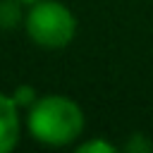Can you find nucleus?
Returning a JSON list of instances; mask_svg holds the SVG:
<instances>
[{"mask_svg":"<svg viewBox=\"0 0 153 153\" xmlns=\"http://www.w3.org/2000/svg\"><path fill=\"white\" fill-rule=\"evenodd\" d=\"M24 129L41 146H76L86 131V112L65 93H43L24 112Z\"/></svg>","mask_w":153,"mask_h":153,"instance_id":"f257e3e1","label":"nucleus"},{"mask_svg":"<svg viewBox=\"0 0 153 153\" xmlns=\"http://www.w3.org/2000/svg\"><path fill=\"white\" fill-rule=\"evenodd\" d=\"M24 31L43 50H62L76 36V17L60 0H38L26 5Z\"/></svg>","mask_w":153,"mask_h":153,"instance_id":"f03ea898","label":"nucleus"},{"mask_svg":"<svg viewBox=\"0 0 153 153\" xmlns=\"http://www.w3.org/2000/svg\"><path fill=\"white\" fill-rule=\"evenodd\" d=\"M24 129V112L14 103L12 93L0 91V153H10L17 148Z\"/></svg>","mask_w":153,"mask_h":153,"instance_id":"7ed1b4c3","label":"nucleus"},{"mask_svg":"<svg viewBox=\"0 0 153 153\" xmlns=\"http://www.w3.org/2000/svg\"><path fill=\"white\" fill-rule=\"evenodd\" d=\"M26 5L22 0H0V29L24 26Z\"/></svg>","mask_w":153,"mask_h":153,"instance_id":"20e7f679","label":"nucleus"},{"mask_svg":"<svg viewBox=\"0 0 153 153\" xmlns=\"http://www.w3.org/2000/svg\"><path fill=\"white\" fill-rule=\"evenodd\" d=\"M76 153H117L120 148L112 143V141H108V139H103V136H93V139H86V141H76Z\"/></svg>","mask_w":153,"mask_h":153,"instance_id":"39448f33","label":"nucleus"},{"mask_svg":"<svg viewBox=\"0 0 153 153\" xmlns=\"http://www.w3.org/2000/svg\"><path fill=\"white\" fill-rule=\"evenodd\" d=\"M12 98H14V103L19 105V110H22V112H26V110L33 105V100L38 98V93H36V88H33V86L22 84V86H17V88L12 91Z\"/></svg>","mask_w":153,"mask_h":153,"instance_id":"423d86ee","label":"nucleus"},{"mask_svg":"<svg viewBox=\"0 0 153 153\" xmlns=\"http://www.w3.org/2000/svg\"><path fill=\"white\" fill-rule=\"evenodd\" d=\"M124 148H127V151H141V153H143V151H151V148H153V143H148L141 134H134L131 143H127Z\"/></svg>","mask_w":153,"mask_h":153,"instance_id":"0eeeda50","label":"nucleus"},{"mask_svg":"<svg viewBox=\"0 0 153 153\" xmlns=\"http://www.w3.org/2000/svg\"><path fill=\"white\" fill-rule=\"evenodd\" d=\"M24 5H31V2H38V0H22Z\"/></svg>","mask_w":153,"mask_h":153,"instance_id":"6e6552de","label":"nucleus"}]
</instances>
